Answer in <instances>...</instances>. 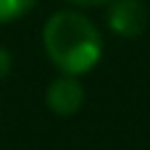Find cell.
<instances>
[{
	"mask_svg": "<svg viewBox=\"0 0 150 150\" xmlns=\"http://www.w3.org/2000/svg\"><path fill=\"white\" fill-rule=\"evenodd\" d=\"M42 45L47 58L61 69L63 74L79 76L98 66L103 55V40L100 32L92 26V21L76 11H58L45 21L42 29Z\"/></svg>",
	"mask_w": 150,
	"mask_h": 150,
	"instance_id": "obj_1",
	"label": "cell"
},
{
	"mask_svg": "<svg viewBox=\"0 0 150 150\" xmlns=\"http://www.w3.org/2000/svg\"><path fill=\"white\" fill-rule=\"evenodd\" d=\"M108 26L119 37H140L148 26V8L142 5V0H111Z\"/></svg>",
	"mask_w": 150,
	"mask_h": 150,
	"instance_id": "obj_2",
	"label": "cell"
},
{
	"mask_svg": "<svg viewBox=\"0 0 150 150\" xmlns=\"http://www.w3.org/2000/svg\"><path fill=\"white\" fill-rule=\"evenodd\" d=\"M45 103L55 116H74L84 103V90L76 82V76L63 74L50 82V87L45 92Z\"/></svg>",
	"mask_w": 150,
	"mask_h": 150,
	"instance_id": "obj_3",
	"label": "cell"
},
{
	"mask_svg": "<svg viewBox=\"0 0 150 150\" xmlns=\"http://www.w3.org/2000/svg\"><path fill=\"white\" fill-rule=\"evenodd\" d=\"M37 0H0V24L16 21L21 16H26L34 8Z\"/></svg>",
	"mask_w": 150,
	"mask_h": 150,
	"instance_id": "obj_4",
	"label": "cell"
},
{
	"mask_svg": "<svg viewBox=\"0 0 150 150\" xmlns=\"http://www.w3.org/2000/svg\"><path fill=\"white\" fill-rule=\"evenodd\" d=\"M11 66H13V61H11V53H8L5 47H0V79H5V76L11 74Z\"/></svg>",
	"mask_w": 150,
	"mask_h": 150,
	"instance_id": "obj_5",
	"label": "cell"
},
{
	"mask_svg": "<svg viewBox=\"0 0 150 150\" xmlns=\"http://www.w3.org/2000/svg\"><path fill=\"white\" fill-rule=\"evenodd\" d=\"M74 5H82V8H92V5H103V3H111V0H69Z\"/></svg>",
	"mask_w": 150,
	"mask_h": 150,
	"instance_id": "obj_6",
	"label": "cell"
}]
</instances>
